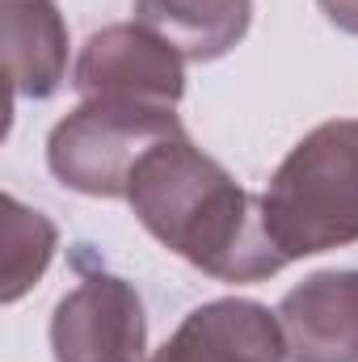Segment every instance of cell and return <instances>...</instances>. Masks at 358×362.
Masks as SVG:
<instances>
[{
    "instance_id": "8fae6325",
    "label": "cell",
    "mask_w": 358,
    "mask_h": 362,
    "mask_svg": "<svg viewBox=\"0 0 358 362\" xmlns=\"http://www.w3.org/2000/svg\"><path fill=\"white\" fill-rule=\"evenodd\" d=\"M316 4H321V13H325L337 30H346V34L358 38V0H316Z\"/></svg>"
},
{
    "instance_id": "30bf717a",
    "label": "cell",
    "mask_w": 358,
    "mask_h": 362,
    "mask_svg": "<svg viewBox=\"0 0 358 362\" xmlns=\"http://www.w3.org/2000/svg\"><path fill=\"white\" fill-rule=\"evenodd\" d=\"M0 211V303H17L47 274L59 232L42 211L25 206L13 194H4Z\"/></svg>"
},
{
    "instance_id": "7a4b0ae2",
    "label": "cell",
    "mask_w": 358,
    "mask_h": 362,
    "mask_svg": "<svg viewBox=\"0 0 358 362\" xmlns=\"http://www.w3.org/2000/svg\"><path fill=\"white\" fill-rule=\"evenodd\" d=\"M262 219L287 262L358 240V118L312 127L262 189Z\"/></svg>"
},
{
    "instance_id": "ba28073f",
    "label": "cell",
    "mask_w": 358,
    "mask_h": 362,
    "mask_svg": "<svg viewBox=\"0 0 358 362\" xmlns=\"http://www.w3.org/2000/svg\"><path fill=\"white\" fill-rule=\"evenodd\" d=\"M13 97L47 101L68 81V21L55 0H0Z\"/></svg>"
},
{
    "instance_id": "3957f363",
    "label": "cell",
    "mask_w": 358,
    "mask_h": 362,
    "mask_svg": "<svg viewBox=\"0 0 358 362\" xmlns=\"http://www.w3.org/2000/svg\"><path fill=\"white\" fill-rule=\"evenodd\" d=\"M178 110L89 97L55 122L47 139V165L59 185L89 198H127V185L144 152L181 135Z\"/></svg>"
},
{
    "instance_id": "277c9868",
    "label": "cell",
    "mask_w": 358,
    "mask_h": 362,
    "mask_svg": "<svg viewBox=\"0 0 358 362\" xmlns=\"http://www.w3.org/2000/svg\"><path fill=\"white\" fill-rule=\"evenodd\" d=\"M72 85L81 101L114 97L178 110V101L185 97V55L144 21H118L89 34L76 55Z\"/></svg>"
},
{
    "instance_id": "5b68a950",
    "label": "cell",
    "mask_w": 358,
    "mask_h": 362,
    "mask_svg": "<svg viewBox=\"0 0 358 362\" xmlns=\"http://www.w3.org/2000/svg\"><path fill=\"white\" fill-rule=\"evenodd\" d=\"M148 316L139 291L118 274L81 278L51 316L55 362H144Z\"/></svg>"
},
{
    "instance_id": "8992f818",
    "label": "cell",
    "mask_w": 358,
    "mask_h": 362,
    "mask_svg": "<svg viewBox=\"0 0 358 362\" xmlns=\"http://www.w3.org/2000/svg\"><path fill=\"white\" fill-rule=\"evenodd\" d=\"M148 362H287L278 312L258 299L198 303Z\"/></svg>"
},
{
    "instance_id": "6da1fadb",
    "label": "cell",
    "mask_w": 358,
    "mask_h": 362,
    "mask_svg": "<svg viewBox=\"0 0 358 362\" xmlns=\"http://www.w3.org/2000/svg\"><path fill=\"white\" fill-rule=\"evenodd\" d=\"M127 202L169 253L219 282H262L291 266L270 240L262 198L236 185L215 156L194 148L185 131L144 152L127 185Z\"/></svg>"
},
{
    "instance_id": "52a82bcc",
    "label": "cell",
    "mask_w": 358,
    "mask_h": 362,
    "mask_svg": "<svg viewBox=\"0 0 358 362\" xmlns=\"http://www.w3.org/2000/svg\"><path fill=\"white\" fill-rule=\"evenodd\" d=\"M287 362H358V270H321L278 303Z\"/></svg>"
},
{
    "instance_id": "9c48e42d",
    "label": "cell",
    "mask_w": 358,
    "mask_h": 362,
    "mask_svg": "<svg viewBox=\"0 0 358 362\" xmlns=\"http://www.w3.org/2000/svg\"><path fill=\"white\" fill-rule=\"evenodd\" d=\"M135 17L185 59H224L253 25V0H135Z\"/></svg>"
}]
</instances>
